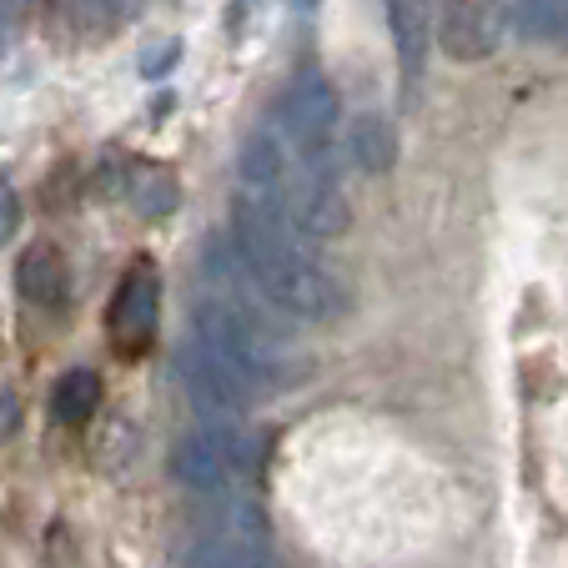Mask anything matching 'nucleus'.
Wrapping results in <instances>:
<instances>
[{
    "mask_svg": "<svg viewBox=\"0 0 568 568\" xmlns=\"http://www.w3.org/2000/svg\"><path fill=\"white\" fill-rule=\"evenodd\" d=\"M16 226H21V196L0 182V247H6V242L16 236Z\"/></svg>",
    "mask_w": 568,
    "mask_h": 568,
    "instance_id": "4468645a",
    "label": "nucleus"
},
{
    "mask_svg": "<svg viewBox=\"0 0 568 568\" xmlns=\"http://www.w3.org/2000/svg\"><path fill=\"white\" fill-rule=\"evenodd\" d=\"M176 377H182L202 423H242V413L252 403V383L242 373H232L216 353H206L202 343H186L182 357H176Z\"/></svg>",
    "mask_w": 568,
    "mask_h": 568,
    "instance_id": "423d86ee",
    "label": "nucleus"
},
{
    "mask_svg": "<svg viewBox=\"0 0 568 568\" xmlns=\"http://www.w3.org/2000/svg\"><path fill=\"white\" fill-rule=\"evenodd\" d=\"M508 26H514L508 0H443L433 36L448 61H488L504 45Z\"/></svg>",
    "mask_w": 568,
    "mask_h": 568,
    "instance_id": "0eeeda50",
    "label": "nucleus"
},
{
    "mask_svg": "<svg viewBox=\"0 0 568 568\" xmlns=\"http://www.w3.org/2000/svg\"><path fill=\"white\" fill-rule=\"evenodd\" d=\"M16 428H21V397L0 383V443L16 438Z\"/></svg>",
    "mask_w": 568,
    "mask_h": 568,
    "instance_id": "2eb2a0df",
    "label": "nucleus"
},
{
    "mask_svg": "<svg viewBox=\"0 0 568 568\" xmlns=\"http://www.w3.org/2000/svg\"><path fill=\"white\" fill-rule=\"evenodd\" d=\"M192 343L216 353L232 373L252 383V393L282 383V347L272 333H262V322L252 317L242 302L232 297H202L192 307Z\"/></svg>",
    "mask_w": 568,
    "mask_h": 568,
    "instance_id": "f03ea898",
    "label": "nucleus"
},
{
    "mask_svg": "<svg viewBox=\"0 0 568 568\" xmlns=\"http://www.w3.org/2000/svg\"><path fill=\"white\" fill-rule=\"evenodd\" d=\"M16 6H31V0H16Z\"/></svg>",
    "mask_w": 568,
    "mask_h": 568,
    "instance_id": "f3484780",
    "label": "nucleus"
},
{
    "mask_svg": "<svg viewBox=\"0 0 568 568\" xmlns=\"http://www.w3.org/2000/svg\"><path fill=\"white\" fill-rule=\"evenodd\" d=\"M347 151H353V161L363 166L367 176L393 172V161H397V131H393V121H383V116L353 121V131H347Z\"/></svg>",
    "mask_w": 568,
    "mask_h": 568,
    "instance_id": "9d476101",
    "label": "nucleus"
},
{
    "mask_svg": "<svg viewBox=\"0 0 568 568\" xmlns=\"http://www.w3.org/2000/svg\"><path fill=\"white\" fill-rule=\"evenodd\" d=\"M387 11V31H393V51H397V71H403V97H413L428 65V41H433V0H383Z\"/></svg>",
    "mask_w": 568,
    "mask_h": 568,
    "instance_id": "6e6552de",
    "label": "nucleus"
},
{
    "mask_svg": "<svg viewBox=\"0 0 568 568\" xmlns=\"http://www.w3.org/2000/svg\"><path fill=\"white\" fill-rule=\"evenodd\" d=\"M97 408H101V377L91 373V367H75V373H65L61 383H55V393H51L55 423L81 428V423H91V413Z\"/></svg>",
    "mask_w": 568,
    "mask_h": 568,
    "instance_id": "9b49d317",
    "label": "nucleus"
},
{
    "mask_svg": "<svg viewBox=\"0 0 568 568\" xmlns=\"http://www.w3.org/2000/svg\"><path fill=\"white\" fill-rule=\"evenodd\" d=\"M252 463H257V443H252V433L242 423H196L172 448L176 483H186V488H196L206 498L232 494L236 483L252 473Z\"/></svg>",
    "mask_w": 568,
    "mask_h": 568,
    "instance_id": "7ed1b4c3",
    "label": "nucleus"
},
{
    "mask_svg": "<svg viewBox=\"0 0 568 568\" xmlns=\"http://www.w3.org/2000/svg\"><path fill=\"white\" fill-rule=\"evenodd\" d=\"M131 206H136L141 222H161V216L176 212V176L166 172V166H136L131 172Z\"/></svg>",
    "mask_w": 568,
    "mask_h": 568,
    "instance_id": "f8f14e48",
    "label": "nucleus"
},
{
    "mask_svg": "<svg viewBox=\"0 0 568 568\" xmlns=\"http://www.w3.org/2000/svg\"><path fill=\"white\" fill-rule=\"evenodd\" d=\"M277 126L302 156L333 161V131H337V91L317 65H302L287 81L277 101Z\"/></svg>",
    "mask_w": 568,
    "mask_h": 568,
    "instance_id": "20e7f679",
    "label": "nucleus"
},
{
    "mask_svg": "<svg viewBox=\"0 0 568 568\" xmlns=\"http://www.w3.org/2000/svg\"><path fill=\"white\" fill-rule=\"evenodd\" d=\"M16 292L36 307H55L65 302V257L51 242H31L21 252V267H16Z\"/></svg>",
    "mask_w": 568,
    "mask_h": 568,
    "instance_id": "1a4fd4ad",
    "label": "nucleus"
},
{
    "mask_svg": "<svg viewBox=\"0 0 568 568\" xmlns=\"http://www.w3.org/2000/svg\"><path fill=\"white\" fill-rule=\"evenodd\" d=\"M528 41H568V0H508Z\"/></svg>",
    "mask_w": 568,
    "mask_h": 568,
    "instance_id": "ddd939ff",
    "label": "nucleus"
},
{
    "mask_svg": "<svg viewBox=\"0 0 568 568\" xmlns=\"http://www.w3.org/2000/svg\"><path fill=\"white\" fill-rule=\"evenodd\" d=\"M161 322V277L146 257H136L126 272H121L116 292H111L106 307V337L121 357H141L156 337Z\"/></svg>",
    "mask_w": 568,
    "mask_h": 568,
    "instance_id": "39448f33",
    "label": "nucleus"
},
{
    "mask_svg": "<svg viewBox=\"0 0 568 568\" xmlns=\"http://www.w3.org/2000/svg\"><path fill=\"white\" fill-rule=\"evenodd\" d=\"M101 6H106V11H111V16H126V11H131V6H136V0H101Z\"/></svg>",
    "mask_w": 568,
    "mask_h": 568,
    "instance_id": "dca6fc26",
    "label": "nucleus"
},
{
    "mask_svg": "<svg viewBox=\"0 0 568 568\" xmlns=\"http://www.w3.org/2000/svg\"><path fill=\"white\" fill-rule=\"evenodd\" d=\"M232 247L252 287L297 322H333L347 312V287L307 247V236L262 196H232Z\"/></svg>",
    "mask_w": 568,
    "mask_h": 568,
    "instance_id": "f257e3e1",
    "label": "nucleus"
}]
</instances>
